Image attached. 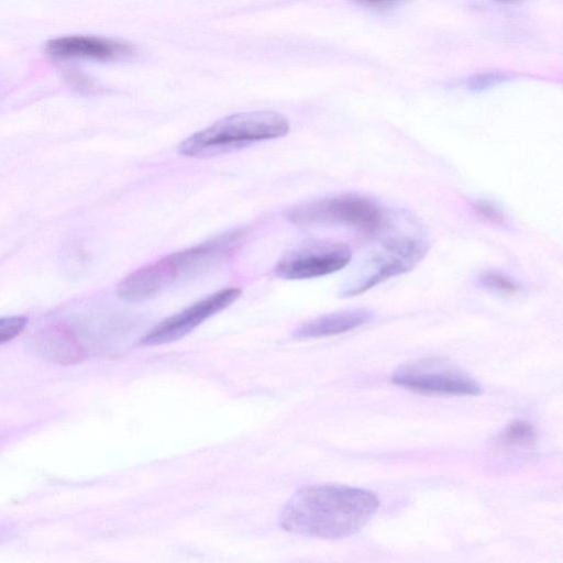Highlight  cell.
Returning a JSON list of instances; mask_svg holds the SVG:
<instances>
[{"label":"cell","instance_id":"obj_1","mask_svg":"<svg viewBox=\"0 0 563 563\" xmlns=\"http://www.w3.org/2000/svg\"><path fill=\"white\" fill-rule=\"evenodd\" d=\"M379 506L377 496L345 485H312L297 490L284 506L283 529L320 539H342L361 530Z\"/></svg>","mask_w":563,"mask_h":563},{"label":"cell","instance_id":"obj_2","mask_svg":"<svg viewBox=\"0 0 563 563\" xmlns=\"http://www.w3.org/2000/svg\"><path fill=\"white\" fill-rule=\"evenodd\" d=\"M245 234L244 229H234L144 265L118 285L117 294L128 302L153 298L183 280L222 264L238 252Z\"/></svg>","mask_w":563,"mask_h":563},{"label":"cell","instance_id":"obj_3","mask_svg":"<svg viewBox=\"0 0 563 563\" xmlns=\"http://www.w3.org/2000/svg\"><path fill=\"white\" fill-rule=\"evenodd\" d=\"M288 131L287 118L278 112H241L222 118L195 132L178 144L177 152L186 157H209L282 137Z\"/></svg>","mask_w":563,"mask_h":563},{"label":"cell","instance_id":"obj_4","mask_svg":"<svg viewBox=\"0 0 563 563\" xmlns=\"http://www.w3.org/2000/svg\"><path fill=\"white\" fill-rule=\"evenodd\" d=\"M287 219L301 227H344L363 233L379 232L386 213L375 200L355 192L322 197L287 210Z\"/></svg>","mask_w":563,"mask_h":563},{"label":"cell","instance_id":"obj_5","mask_svg":"<svg viewBox=\"0 0 563 563\" xmlns=\"http://www.w3.org/2000/svg\"><path fill=\"white\" fill-rule=\"evenodd\" d=\"M428 242L417 235H398L369 253L343 284L340 296L354 297L413 269L428 253Z\"/></svg>","mask_w":563,"mask_h":563},{"label":"cell","instance_id":"obj_6","mask_svg":"<svg viewBox=\"0 0 563 563\" xmlns=\"http://www.w3.org/2000/svg\"><path fill=\"white\" fill-rule=\"evenodd\" d=\"M391 382L405 388L445 395H478L482 386L464 371L441 358H421L398 367Z\"/></svg>","mask_w":563,"mask_h":563},{"label":"cell","instance_id":"obj_7","mask_svg":"<svg viewBox=\"0 0 563 563\" xmlns=\"http://www.w3.org/2000/svg\"><path fill=\"white\" fill-rule=\"evenodd\" d=\"M351 258L352 251L344 243L310 242L286 253L275 265L274 273L284 279L322 277L341 271Z\"/></svg>","mask_w":563,"mask_h":563},{"label":"cell","instance_id":"obj_8","mask_svg":"<svg viewBox=\"0 0 563 563\" xmlns=\"http://www.w3.org/2000/svg\"><path fill=\"white\" fill-rule=\"evenodd\" d=\"M242 294L236 287L218 290L153 327L141 340L143 345H159L177 341L203 321L231 306Z\"/></svg>","mask_w":563,"mask_h":563},{"label":"cell","instance_id":"obj_9","mask_svg":"<svg viewBox=\"0 0 563 563\" xmlns=\"http://www.w3.org/2000/svg\"><path fill=\"white\" fill-rule=\"evenodd\" d=\"M44 49L49 57L59 60H109L133 52L130 44L90 35L58 36L47 41Z\"/></svg>","mask_w":563,"mask_h":563},{"label":"cell","instance_id":"obj_10","mask_svg":"<svg viewBox=\"0 0 563 563\" xmlns=\"http://www.w3.org/2000/svg\"><path fill=\"white\" fill-rule=\"evenodd\" d=\"M374 312L365 308L346 309L327 313L300 324L295 331L297 339H318L349 332L369 322Z\"/></svg>","mask_w":563,"mask_h":563},{"label":"cell","instance_id":"obj_11","mask_svg":"<svg viewBox=\"0 0 563 563\" xmlns=\"http://www.w3.org/2000/svg\"><path fill=\"white\" fill-rule=\"evenodd\" d=\"M478 284L489 291L505 296L517 295L523 289L518 282L497 271L482 273L478 276Z\"/></svg>","mask_w":563,"mask_h":563},{"label":"cell","instance_id":"obj_12","mask_svg":"<svg viewBox=\"0 0 563 563\" xmlns=\"http://www.w3.org/2000/svg\"><path fill=\"white\" fill-rule=\"evenodd\" d=\"M536 439L534 429L530 423L516 420L509 423L498 438L504 445H528Z\"/></svg>","mask_w":563,"mask_h":563},{"label":"cell","instance_id":"obj_13","mask_svg":"<svg viewBox=\"0 0 563 563\" xmlns=\"http://www.w3.org/2000/svg\"><path fill=\"white\" fill-rule=\"evenodd\" d=\"M26 324L27 318L24 316L0 317V344L18 336Z\"/></svg>","mask_w":563,"mask_h":563},{"label":"cell","instance_id":"obj_14","mask_svg":"<svg viewBox=\"0 0 563 563\" xmlns=\"http://www.w3.org/2000/svg\"><path fill=\"white\" fill-rule=\"evenodd\" d=\"M505 80H507L506 75L497 71H489L485 74L475 75L468 78L466 85L470 90L483 91L492 87H495Z\"/></svg>","mask_w":563,"mask_h":563},{"label":"cell","instance_id":"obj_15","mask_svg":"<svg viewBox=\"0 0 563 563\" xmlns=\"http://www.w3.org/2000/svg\"><path fill=\"white\" fill-rule=\"evenodd\" d=\"M473 207L481 216H483L490 222L503 223L505 220V216L501 209L489 200H476L473 203Z\"/></svg>","mask_w":563,"mask_h":563},{"label":"cell","instance_id":"obj_16","mask_svg":"<svg viewBox=\"0 0 563 563\" xmlns=\"http://www.w3.org/2000/svg\"><path fill=\"white\" fill-rule=\"evenodd\" d=\"M65 78L69 85L81 92H90L96 87L91 78L77 70H68Z\"/></svg>","mask_w":563,"mask_h":563},{"label":"cell","instance_id":"obj_17","mask_svg":"<svg viewBox=\"0 0 563 563\" xmlns=\"http://www.w3.org/2000/svg\"><path fill=\"white\" fill-rule=\"evenodd\" d=\"M357 1L365 2L368 4H386V3L395 2L397 0H357Z\"/></svg>","mask_w":563,"mask_h":563},{"label":"cell","instance_id":"obj_18","mask_svg":"<svg viewBox=\"0 0 563 563\" xmlns=\"http://www.w3.org/2000/svg\"><path fill=\"white\" fill-rule=\"evenodd\" d=\"M496 1L505 2V3H511V2H517V1H520V0H496Z\"/></svg>","mask_w":563,"mask_h":563}]
</instances>
